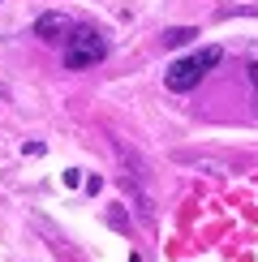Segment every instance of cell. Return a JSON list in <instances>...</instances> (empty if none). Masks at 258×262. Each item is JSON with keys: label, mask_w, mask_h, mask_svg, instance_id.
<instances>
[{"label": "cell", "mask_w": 258, "mask_h": 262, "mask_svg": "<svg viewBox=\"0 0 258 262\" xmlns=\"http://www.w3.org/2000/svg\"><path fill=\"white\" fill-rule=\"evenodd\" d=\"M220 56H224L220 48H198V52H189V56L172 60L168 73H164V86H168V91H177V95L193 91V86H198V82L215 69V64H220Z\"/></svg>", "instance_id": "obj_1"}, {"label": "cell", "mask_w": 258, "mask_h": 262, "mask_svg": "<svg viewBox=\"0 0 258 262\" xmlns=\"http://www.w3.org/2000/svg\"><path fill=\"white\" fill-rule=\"evenodd\" d=\"M107 56V39L95 26H78L64 43V69H91Z\"/></svg>", "instance_id": "obj_2"}, {"label": "cell", "mask_w": 258, "mask_h": 262, "mask_svg": "<svg viewBox=\"0 0 258 262\" xmlns=\"http://www.w3.org/2000/svg\"><path fill=\"white\" fill-rule=\"evenodd\" d=\"M73 30H78V26H73V17H69V13H56V9L35 21V35H39L43 43H69Z\"/></svg>", "instance_id": "obj_3"}, {"label": "cell", "mask_w": 258, "mask_h": 262, "mask_svg": "<svg viewBox=\"0 0 258 262\" xmlns=\"http://www.w3.org/2000/svg\"><path fill=\"white\" fill-rule=\"evenodd\" d=\"M112 155L121 159V172H125V181H129V185H142V181H146V159L138 155V150L129 146L125 138H112Z\"/></svg>", "instance_id": "obj_4"}, {"label": "cell", "mask_w": 258, "mask_h": 262, "mask_svg": "<svg viewBox=\"0 0 258 262\" xmlns=\"http://www.w3.org/2000/svg\"><path fill=\"white\" fill-rule=\"evenodd\" d=\"M193 35H198L193 26H172L164 35V43H168V48H185V43H193Z\"/></svg>", "instance_id": "obj_5"}, {"label": "cell", "mask_w": 258, "mask_h": 262, "mask_svg": "<svg viewBox=\"0 0 258 262\" xmlns=\"http://www.w3.org/2000/svg\"><path fill=\"white\" fill-rule=\"evenodd\" d=\"M107 224H112V228H121V232H129V215L121 211V206H112V211H107Z\"/></svg>", "instance_id": "obj_6"}, {"label": "cell", "mask_w": 258, "mask_h": 262, "mask_svg": "<svg viewBox=\"0 0 258 262\" xmlns=\"http://www.w3.org/2000/svg\"><path fill=\"white\" fill-rule=\"evenodd\" d=\"M64 185H69V189H73V185H82V172H78V168H69V172H64Z\"/></svg>", "instance_id": "obj_7"}, {"label": "cell", "mask_w": 258, "mask_h": 262, "mask_svg": "<svg viewBox=\"0 0 258 262\" xmlns=\"http://www.w3.org/2000/svg\"><path fill=\"white\" fill-rule=\"evenodd\" d=\"M250 86H254V99H258V60H250Z\"/></svg>", "instance_id": "obj_8"}]
</instances>
